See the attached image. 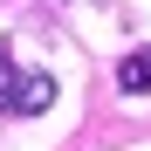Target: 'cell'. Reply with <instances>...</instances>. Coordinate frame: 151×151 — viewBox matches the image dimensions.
I'll return each instance as SVG.
<instances>
[{"instance_id": "obj_1", "label": "cell", "mask_w": 151, "mask_h": 151, "mask_svg": "<svg viewBox=\"0 0 151 151\" xmlns=\"http://www.w3.org/2000/svg\"><path fill=\"white\" fill-rule=\"evenodd\" d=\"M117 89L124 96H151V48H131L117 62Z\"/></svg>"}, {"instance_id": "obj_2", "label": "cell", "mask_w": 151, "mask_h": 151, "mask_svg": "<svg viewBox=\"0 0 151 151\" xmlns=\"http://www.w3.org/2000/svg\"><path fill=\"white\" fill-rule=\"evenodd\" d=\"M48 103H55V76H21V89H14V110L21 117H35V110H48Z\"/></svg>"}, {"instance_id": "obj_3", "label": "cell", "mask_w": 151, "mask_h": 151, "mask_svg": "<svg viewBox=\"0 0 151 151\" xmlns=\"http://www.w3.org/2000/svg\"><path fill=\"white\" fill-rule=\"evenodd\" d=\"M14 89H21V76H14V55L0 48V110H14Z\"/></svg>"}]
</instances>
